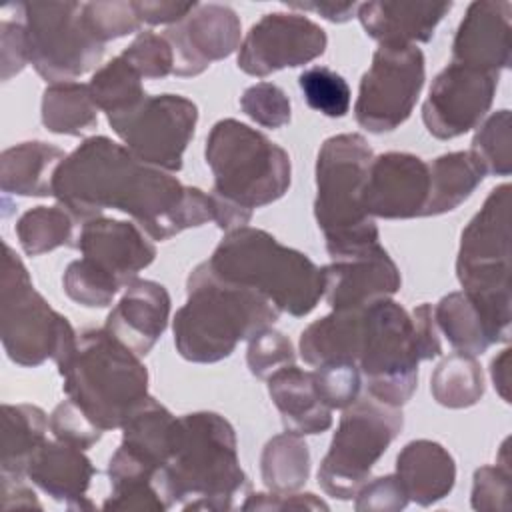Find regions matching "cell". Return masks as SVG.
<instances>
[{
	"instance_id": "cell-1",
	"label": "cell",
	"mask_w": 512,
	"mask_h": 512,
	"mask_svg": "<svg viewBox=\"0 0 512 512\" xmlns=\"http://www.w3.org/2000/svg\"><path fill=\"white\" fill-rule=\"evenodd\" d=\"M52 196L82 224L108 208L120 210L152 240H168L186 228L214 222L210 194L144 164L106 136L86 138L62 160Z\"/></svg>"
},
{
	"instance_id": "cell-2",
	"label": "cell",
	"mask_w": 512,
	"mask_h": 512,
	"mask_svg": "<svg viewBox=\"0 0 512 512\" xmlns=\"http://www.w3.org/2000/svg\"><path fill=\"white\" fill-rule=\"evenodd\" d=\"M168 506L182 510H232L250 488L238 458L236 432L216 412H192L174 420L170 454L156 476Z\"/></svg>"
},
{
	"instance_id": "cell-3",
	"label": "cell",
	"mask_w": 512,
	"mask_h": 512,
	"mask_svg": "<svg viewBox=\"0 0 512 512\" xmlns=\"http://www.w3.org/2000/svg\"><path fill=\"white\" fill-rule=\"evenodd\" d=\"M186 292V304L178 308L172 330L176 352L188 362H220L238 342L250 340L280 318L268 298L218 278L208 262L190 272Z\"/></svg>"
},
{
	"instance_id": "cell-4",
	"label": "cell",
	"mask_w": 512,
	"mask_h": 512,
	"mask_svg": "<svg viewBox=\"0 0 512 512\" xmlns=\"http://www.w3.org/2000/svg\"><path fill=\"white\" fill-rule=\"evenodd\" d=\"M206 262L218 278L262 294L294 318L310 314L324 296L322 268L260 228L226 232Z\"/></svg>"
},
{
	"instance_id": "cell-5",
	"label": "cell",
	"mask_w": 512,
	"mask_h": 512,
	"mask_svg": "<svg viewBox=\"0 0 512 512\" xmlns=\"http://www.w3.org/2000/svg\"><path fill=\"white\" fill-rule=\"evenodd\" d=\"M58 372L66 396L104 432L122 428L150 398L140 356L106 328L82 332Z\"/></svg>"
},
{
	"instance_id": "cell-6",
	"label": "cell",
	"mask_w": 512,
	"mask_h": 512,
	"mask_svg": "<svg viewBox=\"0 0 512 512\" xmlns=\"http://www.w3.org/2000/svg\"><path fill=\"white\" fill-rule=\"evenodd\" d=\"M372 158L366 138L354 132L330 136L318 150L314 216L334 260L382 246L378 226L362 204Z\"/></svg>"
},
{
	"instance_id": "cell-7",
	"label": "cell",
	"mask_w": 512,
	"mask_h": 512,
	"mask_svg": "<svg viewBox=\"0 0 512 512\" xmlns=\"http://www.w3.org/2000/svg\"><path fill=\"white\" fill-rule=\"evenodd\" d=\"M462 290L496 342L510 338V184L496 186L462 230L456 258Z\"/></svg>"
},
{
	"instance_id": "cell-8",
	"label": "cell",
	"mask_w": 512,
	"mask_h": 512,
	"mask_svg": "<svg viewBox=\"0 0 512 512\" xmlns=\"http://www.w3.org/2000/svg\"><path fill=\"white\" fill-rule=\"evenodd\" d=\"M204 156L214 176L212 194L244 210L268 206L290 188L288 152L240 120H218L206 138Z\"/></svg>"
},
{
	"instance_id": "cell-9",
	"label": "cell",
	"mask_w": 512,
	"mask_h": 512,
	"mask_svg": "<svg viewBox=\"0 0 512 512\" xmlns=\"http://www.w3.org/2000/svg\"><path fill=\"white\" fill-rule=\"evenodd\" d=\"M0 280V338L8 358L24 368L46 360L60 366L74 352L78 336L34 288L22 258L4 242Z\"/></svg>"
},
{
	"instance_id": "cell-10",
	"label": "cell",
	"mask_w": 512,
	"mask_h": 512,
	"mask_svg": "<svg viewBox=\"0 0 512 512\" xmlns=\"http://www.w3.org/2000/svg\"><path fill=\"white\" fill-rule=\"evenodd\" d=\"M402 426L400 406L384 404L370 394L346 406L318 468L320 488L338 500L356 496Z\"/></svg>"
},
{
	"instance_id": "cell-11",
	"label": "cell",
	"mask_w": 512,
	"mask_h": 512,
	"mask_svg": "<svg viewBox=\"0 0 512 512\" xmlns=\"http://www.w3.org/2000/svg\"><path fill=\"white\" fill-rule=\"evenodd\" d=\"M420 362L412 316L390 298L368 304L358 356L368 394L390 406L406 404L418 386Z\"/></svg>"
},
{
	"instance_id": "cell-12",
	"label": "cell",
	"mask_w": 512,
	"mask_h": 512,
	"mask_svg": "<svg viewBox=\"0 0 512 512\" xmlns=\"http://www.w3.org/2000/svg\"><path fill=\"white\" fill-rule=\"evenodd\" d=\"M20 14L28 60L50 84L74 82L100 64L104 42L88 30L80 2H20Z\"/></svg>"
},
{
	"instance_id": "cell-13",
	"label": "cell",
	"mask_w": 512,
	"mask_h": 512,
	"mask_svg": "<svg viewBox=\"0 0 512 512\" xmlns=\"http://www.w3.org/2000/svg\"><path fill=\"white\" fill-rule=\"evenodd\" d=\"M426 60L414 44H380L364 72L354 104L356 122L374 134L404 124L422 92Z\"/></svg>"
},
{
	"instance_id": "cell-14",
	"label": "cell",
	"mask_w": 512,
	"mask_h": 512,
	"mask_svg": "<svg viewBox=\"0 0 512 512\" xmlns=\"http://www.w3.org/2000/svg\"><path fill=\"white\" fill-rule=\"evenodd\" d=\"M198 122V106L180 94L144 96L136 106L108 114V124L144 164L164 172L182 170Z\"/></svg>"
},
{
	"instance_id": "cell-15",
	"label": "cell",
	"mask_w": 512,
	"mask_h": 512,
	"mask_svg": "<svg viewBox=\"0 0 512 512\" xmlns=\"http://www.w3.org/2000/svg\"><path fill=\"white\" fill-rule=\"evenodd\" d=\"M326 32L314 20L296 12H270L250 26L238 48V68L264 78L282 68H296L322 56Z\"/></svg>"
},
{
	"instance_id": "cell-16",
	"label": "cell",
	"mask_w": 512,
	"mask_h": 512,
	"mask_svg": "<svg viewBox=\"0 0 512 512\" xmlns=\"http://www.w3.org/2000/svg\"><path fill=\"white\" fill-rule=\"evenodd\" d=\"M500 76L450 62L432 82L422 106L426 130L438 140L458 138L490 110Z\"/></svg>"
},
{
	"instance_id": "cell-17",
	"label": "cell",
	"mask_w": 512,
	"mask_h": 512,
	"mask_svg": "<svg viewBox=\"0 0 512 512\" xmlns=\"http://www.w3.org/2000/svg\"><path fill=\"white\" fill-rule=\"evenodd\" d=\"M428 190L430 170L422 158L410 152H384L368 166L362 204L372 218H420Z\"/></svg>"
},
{
	"instance_id": "cell-18",
	"label": "cell",
	"mask_w": 512,
	"mask_h": 512,
	"mask_svg": "<svg viewBox=\"0 0 512 512\" xmlns=\"http://www.w3.org/2000/svg\"><path fill=\"white\" fill-rule=\"evenodd\" d=\"M242 24L224 4H198L182 22L168 26L164 38L174 52V76H198L212 62L240 48Z\"/></svg>"
},
{
	"instance_id": "cell-19",
	"label": "cell",
	"mask_w": 512,
	"mask_h": 512,
	"mask_svg": "<svg viewBox=\"0 0 512 512\" xmlns=\"http://www.w3.org/2000/svg\"><path fill=\"white\" fill-rule=\"evenodd\" d=\"M74 244L82 258L108 274L122 288L138 278V272L148 268L156 258V246L146 238V232L132 222L114 218H92L82 224Z\"/></svg>"
},
{
	"instance_id": "cell-20",
	"label": "cell",
	"mask_w": 512,
	"mask_h": 512,
	"mask_svg": "<svg viewBox=\"0 0 512 512\" xmlns=\"http://www.w3.org/2000/svg\"><path fill=\"white\" fill-rule=\"evenodd\" d=\"M322 274L324 298L332 310H362L380 298L394 296L402 286L400 270L382 246L334 260L322 266Z\"/></svg>"
},
{
	"instance_id": "cell-21",
	"label": "cell",
	"mask_w": 512,
	"mask_h": 512,
	"mask_svg": "<svg viewBox=\"0 0 512 512\" xmlns=\"http://www.w3.org/2000/svg\"><path fill=\"white\" fill-rule=\"evenodd\" d=\"M510 14L506 0H476L466 8L452 42V62L500 76L510 64Z\"/></svg>"
},
{
	"instance_id": "cell-22",
	"label": "cell",
	"mask_w": 512,
	"mask_h": 512,
	"mask_svg": "<svg viewBox=\"0 0 512 512\" xmlns=\"http://www.w3.org/2000/svg\"><path fill=\"white\" fill-rule=\"evenodd\" d=\"M170 320V294L154 280L130 282L106 318V330L140 358L164 334Z\"/></svg>"
},
{
	"instance_id": "cell-23",
	"label": "cell",
	"mask_w": 512,
	"mask_h": 512,
	"mask_svg": "<svg viewBox=\"0 0 512 512\" xmlns=\"http://www.w3.org/2000/svg\"><path fill=\"white\" fill-rule=\"evenodd\" d=\"M94 474L96 468L84 450L62 440H44L26 466V478L34 486L80 512L94 508L86 496Z\"/></svg>"
},
{
	"instance_id": "cell-24",
	"label": "cell",
	"mask_w": 512,
	"mask_h": 512,
	"mask_svg": "<svg viewBox=\"0 0 512 512\" xmlns=\"http://www.w3.org/2000/svg\"><path fill=\"white\" fill-rule=\"evenodd\" d=\"M452 10V2H394L378 0L358 6L366 34L380 44L428 42L436 26Z\"/></svg>"
},
{
	"instance_id": "cell-25",
	"label": "cell",
	"mask_w": 512,
	"mask_h": 512,
	"mask_svg": "<svg viewBox=\"0 0 512 512\" xmlns=\"http://www.w3.org/2000/svg\"><path fill=\"white\" fill-rule=\"evenodd\" d=\"M396 478L408 500L432 506L446 498L456 484L452 454L434 440H412L396 456Z\"/></svg>"
},
{
	"instance_id": "cell-26",
	"label": "cell",
	"mask_w": 512,
	"mask_h": 512,
	"mask_svg": "<svg viewBox=\"0 0 512 512\" xmlns=\"http://www.w3.org/2000/svg\"><path fill=\"white\" fill-rule=\"evenodd\" d=\"M266 382L286 432L308 436L322 434L332 426V410L318 398L312 372L290 364L270 374Z\"/></svg>"
},
{
	"instance_id": "cell-27",
	"label": "cell",
	"mask_w": 512,
	"mask_h": 512,
	"mask_svg": "<svg viewBox=\"0 0 512 512\" xmlns=\"http://www.w3.org/2000/svg\"><path fill=\"white\" fill-rule=\"evenodd\" d=\"M364 310V308H362ZM362 310H332L300 334V356L310 366L356 364L362 344Z\"/></svg>"
},
{
	"instance_id": "cell-28",
	"label": "cell",
	"mask_w": 512,
	"mask_h": 512,
	"mask_svg": "<svg viewBox=\"0 0 512 512\" xmlns=\"http://www.w3.org/2000/svg\"><path fill=\"white\" fill-rule=\"evenodd\" d=\"M68 154L48 142H22L0 156V188L16 196H52L54 174Z\"/></svg>"
},
{
	"instance_id": "cell-29",
	"label": "cell",
	"mask_w": 512,
	"mask_h": 512,
	"mask_svg": "<svg viewBox=\"0 0 512 512\" xmlns=\"http://www.w3.org/2000/svg\"><path fill=\"white\" fill-rule=\"evenodd\" d=\"M430 190L422 216H440L456 210L484 180L478 160L464 150L438 156L430 166Z\"/></svg>"
},
{
	"instance_id": "cell-30",
	"label": "cell",
	"mask_w": 512,
	"mask_h": 512,
	"mask_svg": "<svg viewBox=\"0 0 512 512\" xmlns=\"http://www.w3.org/2000/svg\"><path fill=\"white\" fill-rule=\"evenodd\" d=\"M50 420L40 406L4 404L2 406V450L0 468L8 476H26L30 456L46 440Z\"/></svg>"
},
{
	"instance_id": "cell-31",
	"label": "cell",
	"mask_w": 512,
	"mask_h": 512,
	"mask_svg": "<svg viewBox=\"0 0 512 512\" xmlns=\"http://www.w3.org/2000/svg\"><path fill=\"white\" fill-rule=\"evenodd\" d=\"M176 416L156 398H148L122 426L120 446L160 470L170 454V438Z\"/></svg>"
},
{
	"instance_id": "cell-32",
	"label": "cell",
	"mask_w": 512,
	"mask_h": 512,
	"mask_svg": "<svg viewBox=\"0 0 512 512\" xmlns=\"http://www.w3.org/2000/svg\"><path fill=\"white\" fill-rule=\"evenodd\" d=\"M42 124L48 132L82 136L98 124V106L88 84L56 82L42 94Z\"/></svg>"
},
{
	"instance_id": "cell-33",
	"label": "cell",
	"mask_w": 512,
	"mask_h": 512,
	"mask_svg": "<svg viewBox=\"0 0 512 512\" xmlns=\"http://www.w3.org/2000/svg\"><path fill=\"white\" fill-rule=\"evenodd\" d=\"M434 320L438 332L458 352L478 356L494 344L480 310L464 290L446 294L434 308Z\"/></svg>"
},
{
	"instance_id": "cell-34",
	"label": "cell",
	"mask_w": 512,
	"mask_h": 512,
	"mask_svg": "<svg viewBox=\"0 0 512 512\" xmlns=\"http://www.w3.org/2000/svg\"><path fill=\"white\" fill-rule=\"evenodd\" d=\"M262 482L272 492H296L310 476V450L302 436L282 432L272 436L260 456Z\"/></svg>"
},
{
	"instance_id": "cell-35",
	"label": "cell",
	"mask_w": 512,
	"mask_h": 512,
	"mask_svg": "<svg viewBox=\"0 0 512 512\" xmlns=\"http://www.w3.org/2000/svg\"><path fill=\"white\" fill-rule=\"evenodd\" d=\"M430 392L440 406L468 408L484 396V374L478 360L466 352L444 358L430 378Z\"/></svg>"
},
{
	"instance_id": "cell-36",
	"label": "cell",
	"mask_w": 512,
	"mask_h": 512,
	"mask_svg": "<svg viewBox=\"0 0 512 512\" xmlns=\"http://www.w3.org/2000/svg\"><path fill=\"white\" fill-rule=\"evenodd\" d=\"M74 224L76 218L60 204L34 206L18 218L14 232L18 236L20 248L28 256H40L52 252L54 248L72 244Z\"/></svg>"
},
{
	"instance_id": "cell-37",
	"label": "cell",
	"mask_w": 512,
	"mask_h": 512,
	"mask_svg": "<svg viewBox=\"0 0 512 512\" xmlns=\"http://www.w3.org/2000/svg\"><path fill=\"white\" fill-rule=\"evenodd\" d=\"M88 88L98 110L106 112V116L124 112L146 96L142 76L122 58V54L98 68L88 82Z\"/></svg>"
},
{
	"instance_id": "cell-38",
	"label": "cell",
	"mask_w": 512,
	"mask_h": 512,
	"mask_svg": "<svg viewBox=\"0 0 512 512\" xmlns=\"http://www.w3.org/2000/svg\"><path fill=\"white\" fill-rule=\"evenodd\" d=\"M470 154L478 160L484 174L510 176L512 172V128L510 110L490 114L472 138Z\"/></svg>"
},
{
	"instance_id": "cell-39",
	"label": "cell",
	"mask_w": 512,
	"mask_h": 512,
	"mask_svg": "<svg viewBox=\"0 0 512 512\" xmlns=\"http://www.w3.org/2000/svg\"><path fill=\"white\" fill-rule=\"evenodd\" d=\"M300 92L306 104L328 116L342 118L350 110L352 92L348 82L328 66H310L298 76Z\"/></svg>"
},
{
	"instance_id": "cell-40",
	"label": "cell",
	"mask_w": 512,
	"mask_h": 512,
	"mask_svg": "<svg viewBox=\"0 0 512 512\" xmlns=\"http://www.w3.org/2000/svg\"><path fill=\"white\" fill-rule=\"evenodd\" d=\"M508 438L500 446L494 466H480L472 480V508L478 512H510L512 508V468Z\"/></svg>"
},
{
	"instance_id": "cell-41",
	"label": "cell",
	"mask_w": 512,
	"mask_h": 512,
	"mask_svg": "<svg viewBox=\"0 0 512 512\" xmlns=\"http://www.w3.org/2000/svg\"><path fill=\"white\" fill-rule=\"evenodd\" d=\"M62 288L70 300L86 308H106L122 288L86 258L72 260L62 276Z\"/></svg>"
},
{
	"instance_id": "cell-42",
	"label": "cell",
	"mask_w": 512,
	"mask_h": 512,
	"mask_svg": "<svg viewBox=\"0 0 512 512\" xmlns=\"http://www.w3.org/2000/svg\"><path fill=\"white\" fill-rule=\"evenodd\" d=\"M122 58L142 76V78H166L174 72V52L164 34L152 30L140 32L124 50Z\"/></svg>"
},
{
	"instance_id": "cell-43",
	"label": "cell",
	"mask_w": 512,
	"mask_h": 512,
	"mask_svg": "<svg viewBox=\"0 0 512 512\" xmlns=\"http://www.w3.org/2000/svg\"><path fill=\"white\" fill-rule=\"evenodd\" d=\"M242 112L262 128H282L290 122V98L272 82H256L240 96Z\"/></svg>"
},
{
	"instance_id": "cell-44",
	"label": "cell",
	"mask_w": 512,
	"mask_h": 512,
	"mask_svg": "<svg viewBox=\"0 0 512 512\" xmlns=\"http://www.w3.org/2000/svg\"><path fill=\"white\" fill-rule=\"evenodd\" d=\"M318 398L330 408L344 410L360 398L362 374L356 364H324L312 372Z\"/></svg>"
},
{
	"instance_id": "cell-45",
	"label": "cell",
	"mask_w": 512,
	"mask_h": 512,
	"mask_svg": "<svg viewBox=\"0 0 512 512\" xmlns=\"http://www.w3.org/2000/svg\"><path fill=\"white\" fill-rule=\"evenodd\" d=\"M82 18L88 30L104 44L108 40L132 34L142 26V22L134 12L132 2H124V0L86 2L82 4Z\"/></svg>"
},
{
	"instance_id": "cell-46",
	"label": "cell",
	"mask_w": 512,
	"mask_h": 512,
	"mask_svg": "<svg viewBox=\"0 0 512 512\" xmlns=\"http://www.w3.org/2000/svg\"><path fill=\"white\" fill-rule=\"evenodd\" d=\"M296 362L292 342L278 330L266 328L250 338L246 350V364L256 378L266 380L276 370Z\"/></svg>"
},
{
	"instance_id": "cell-47",
	"label": "cell",
	"mask_w": 512,
	"mask_h": 512,
	"mask_svg": "<svg viewBox=\"0 0 512 512\" xmlns=\"http://www.w3.org/2000/svg\"><path fill=\"white\" fill-rule=\"evenodd\" d=\"M50 432L56 440L72 444L76 448H90L102 438V428H98L78 404L70 398L62 400L50 414Z\"/></svg>"
},
{
	"instance_id": "cell-48",
	"label": "cell",
	"mask_w": 512,
	"mask_h": 512,
	"mask_svg": "<svg viewBox=\"0 0 512 512\" xmlns=\"http://www.w3.org/2000/svg\"><path fill=\"white\" fill-rule=\"evenodd\" d=\"M408 496L396 474L378 476L356 492V512H400L408 504Z\"/></svg>"
},
{
	"instance_id": "cell-49",
	"label": "cell",
	"mask_w": 512,
	"mask_h": 512,
	"mask_svg": "<svg viewBox=\"0 0 512 512\" xmlns=\"http://www.w3.org/2000/svg\"><path fill=\"white\" fill-rule=\"evenodd\" d=\"M28 42L26 28L22 22V14L16 20L2 18L0 22V64H2V80L8 82L12 76L24 70L28 64Z\"/></svg>"
},
{
	"instance_id": "cell-50",
	"label": "cell",
	"mask_w": 512,
	"mask_h": 512,
	"mask_svg": "<svg viewBox=\"0 0 512 512\" xmlns=\"http://www.w3.org/2000/svg\"><path fill=\"white\" fill-rule=\"evenodd\" d=\"M104 510H166L170 508L154 482L112 488L102 504Z\"/></svg>"
},
{
	"instance_id": "cell-51",
	"label": "cell",
	"mask_w": 512,
	"mask_h": 512,
	"mask_svg": "<svg viewBox=\"0 0 512 512\" xmlns=\"http://www.w3.org/2000/svg\"><path fill=\"white\" fill-rule=\"evenodd\" d=\"M242 510H328L330 506L318 496L306 492H256L248 494Z\"/></svg>"
},
{
	"instance_id": "cell-52",
	"label": "cell",
	"mask_w": 512,
	"mask_h": 512,
	"mask_svg": "<svg viewBox=\"0 0 512 512\" xmlns=\"http://www.w3.org/2000/svg\"><path fill=\"white\" fill-rule=\"evenodd\" d=\"M134 12L142 24H168L174 26L182 22L198 2H174V0H136L132 2Z\"/></svg>"
},
{
	"instance_id": "cell-53",
	"label": "cell",
	"mask_w": 512,
	"mask_h": 512,
	"mask_svg": "<svg viewBox=\"0 0 512 512\" xmlns=\"http://www.w3.org/2000/svg\"><path fill=\"white\" fill-rule=\"evenodd\" d=\"M412 324H414V334L420 350L422 360H432L442 354V344L438 338V326L434 320V308L430 304H418L412 310Z\"/></svg>"
},
{
	"instance_id": "cell-54",
	"label": "cell",
	"mask_w": 512,
	"mask_h": 512,
	"mask_svg": "<svg viewBox=\"0 0 512 512\" xmlns=\"http://www.w3.org/2000/svg\"><path fill=\"white\" fill-rule=\"evenodd\" d=\"M2 478V508L10 510H26L36 508L42 510V504L36 498V492L26 484V476H8L0 474Z\"/></svg>"
},
{
	"instance_id": "cell-55",
	"label": "cell",
	"mask_w": 512,
	"mask_h": 512,
	"mask_svg": "<svg viewBox=\"0 0 512 512\" xmlns=\"http://www.w3.org/2000/svg\"><path fill=\"white\" fill-rule=\"evenodd\" d=\"M296 10L304 12H314L330 22H348L356 16L358 12V2H332V0H320V2H290L286 4Z\"/></svg>"
},
{
	"instance_id": "cell-56",
	"label": "cell",
	"mask_w": 512,
	"mask_h": 512,
	"mask_svg": "<svg viewBox=\"0 0 512 512\" xmlns=\"http://www.w3.org/2000/svg\"><path fill=\"white\" fill-rule=\"evenodd\" d=\"M490 376L500 398L510 402V348H504L498 356L492 358Z\"/></svg>"
}]
</instances>
